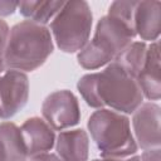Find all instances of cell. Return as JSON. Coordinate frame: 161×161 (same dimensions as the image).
Returning a JSON list of instances; mask_svg holds the SVG:
<instances>
[{
  "label": "cell",
  "instance_id": "obj_1",
  "mask_svg": "<svg viewBox=\"0 0 161 161\" xmlns=\"http://www.w3.org/2000/svg\"><path fill=\"white\" fill-rule=\"evenodd\" d=\"M77 89L89 107L109 108L127 116L145 102L136 78L116 62L99 72L83 74L77 82Z\"/></svg>",
  "mask_w": 161,
  "mask_h": 161
},
{
  "label": "cell",
  "instance_id": "obj_12",
  "mask_svg": "<svg viewBox=\"0 0 161 161\" xmlns=\"http://www.w3.org/2000/svg\"><path fill=\"white\" fill-rule=\"evenodd\" d=\"M54 148L63 161H88L89 135L83 128L60 131L55 137Z\"/></svg>",
  "mask_w": 161,
  "mask_h": 161
},
{
  "label": "cell",
  "instance_id": "obj_9",
  "mask_svg": "<svg viewBox=\"0 0 161 161\" xmlns=\"http://www.w3.org/2000/svg\"><path fill=\"white\" fill-rule=\"evenodd\" d=\"M20 132L28 156H34L43 152H49L54 148L55 131L38 116L26 118L21 126Z\"/></svg>",
  "mask_w": 161,
  "mask_h": 161
},
{
  "label": "cell",
  "instance_id": "obj_19",
  "mask_svg": "<svg viewBox=\"0 0 161 161\" xmlns=\"http://www.w3.org/2000/svg\"><path fill=\"white\" fill-rule=\"evenodd\" d=\"M140 161H161V148H150L143 150L141 155H138Z\"/></svg>",
  "mask_w": 161,
  "mask_h": 161
},
{
  "label": "cell",
  "instance_id": "obj_21",
  "mask_svg": "<svg viewBox=\"0 0 161 161\" xmlns=\"http://www.w3.org/2000/svg\"><path fill=\"white\" fill-rule=\"evenodd\" d=\"M92 161H140L138 155H133L130 157H123V158H112V157H101V158H94Z\"/></svg>",
  "mask_w": 161,
  "mask_h": 161
},
{
  "label": "cell",
  "instance_id": "obj_11",
  "mask_svg": "<svg viewBox=\"0 0 161 161\" xmlns=\"http://www.w3.org/2000/svg\"><path fill=\"white\" fill-rule=\"evenodd\" d=\"M133 29L141 42L158 40L161 30V3L137 1L133 15Z\"/></svg>",
  "mask_w": 161,
  "mask_h": 161
},
{
  "label": "cell",
  "instance_id": "obj_22",
  "mask_svg": "<svg viewBox=\"0 0 161 161\" xmlns=\"http://www.w3.org/2000/svg\"><path fill=\"white\" fill-rule=\"evenodd\" d=\"M6 70V65H5V62H4V58H0V75Z\"/></svg>",
  "mask_w": 161,
  "mask_h": 161
},
{
  "label": "cell",
  "instance_id": "obj_17",
  "mask_svg": "<svg viewBox=\"0 0 161 161\" xmlns=\"http://www.w3.org/2000/svg\"><path fill=\"white\" fill-rule=\"evenodd\" d=\"M9 33H10V26L8 25V23L4 19L0 18V58H4Z\"/></svg>",
  "mask_w": 161,
  "mask_h": 161
},
{
  "label": "cell",
  "instance_id": "obj_15",
  "mask_svg": "<svg viewBox=\"0 0 161 161\" xmlns=\"http://www.w3.org/2000/svg\"><path fill=\"white\" fill-rule=\"evenodd\" d=\"M147 54V43L141 40H133L128 44L113 60L119 64L130 75L136 78L141 72Z\"/></svg>",
  "mask_w": 161,
  "mask_h": 161
},
{
  "label": "cell",
  "instance_id": "obj_8",
  "mask_svg": "<svg viewBox=\"0 0 161 161\" xmlns=\"http://www.w3.org/2000/svg\"><path fill=\"white\" fill-rule=\"evenodd\" d=\"M30 92L26 73L6 69L0 75V119H10L28 103Z\"/></svg>",
  "mask_w": 161,
  "mask_h": 161
},
{
  "label": "cell",
  "instance_id": "obj_5",
  "mask_svg": "<svg viewBox=\"0 0 161 161\" xmlns=\"http://www.w3.org/2000/svg\"><path fill=\"white\" fill-rule=\"evenodd\" d=\"M93 14L84 0L64 1L48 28L54 44L63 53H78L91 39Z\"/></svg>",
  "mask_w": 161,
  "mask_h": 161
},
{
  "label": "cell",
  "instance_id": "obj_20",
  "mask_svg": "<svg viewBox=\"0 0 161 161\" xmlns=\"http://www.w3.org/2000/svg\"><path fill=\"white\" fill-rule=\"evenodd\" d=\"M26 161H63V160H60V157L55 152L49 151V152H43V153L30 156Z\"/></svg>",
  "mask_w": 161,
  "mask_h": 161
},
{
  "label": "cell",
  "instance_id": "obj_13",
  "mask_svg": "<svg viewBox=\"0 0 161 161\" xmlns=\"http://www.w3.org/2000/svg\"><path fill=\"white\" fill-rule=\"evenodd\" d=\"M28 158L20 127L11 121L0 122V161H26Z\"/></svg>",
  "mask_w": 161,
  "mask_h": 161
},
{
  "label": "cell",
  "instance_id": "obj_6",
  "mask_svg": "<svg viewBox=\"0 0 161 161\" xmlns=\"http://www.w3.org/2000/svg\"><path fill=\"white\" fill-rule=\"evenodd\" d=\"M42 118L54 130L65 131L80 121L78 98L69 89H58L48 94L42 103Z\"/></svg>",
  "mask_w": 161,
  "mask_h": 161
},
{
  "label": "cell",
  "instance_id": "obj_3",
  "mask_svg": "<svg viewBox=\"0 0 161 161\" xmlns=\"http://www.w3.org/2000/svg\"><path fill=\"white\" fill-rule=\"evenodd\" d=\"M87 128L101 157L123 158L137 155L138 147L132 135L130 116L99 108L88 117Z\"/></svg>",
  "mask_w": 161,
  "mask_h": 161
},
{
  "label": "cell",
  "instance_id": "obj_4",
  "mask_svg": "<svg viewBox=\"0 0 161 161\" xmlns=\"http://www.w3.org/2000/svg\"><path fill=\"white\" fill-rule=\"evenodd\" d=\"M136 38L126 24L109 15H103L96 24L93 36L77 53L78 64L87 70H97L112 63Z\"/></svg>",
  "mask_w": 161,
  "mask_h": 161
},
{
  "label": "cell",
  "instance_id": "obj_10",
  "mask_svg": "<svg viewBox=\"0 0 161 161\" xmlns=\"http://www.w3.org/2000/svg\"><path fill=\"white\" fill-rule=\"evenodd\" d=\"M160 70V42L156 40L147 44V54L143 67L136 77L143 98L150 102H157L161 98Z\"/></svg>",
  "mask_w": 161,
  "mask_h": 161
},
{
  "label": "cell",
  "instance_id": "obj_7",
  "mask_svg": "<svg viewBox=\"0 0 161 161\" xmlns=\"http://www.w3.org/2000/svg\"><path fill=\"white\" fill-rule=\"evenodd\" d=\"M130 122L138 150L143 151L161 146V107L157 102H143L131 114Z\"/></svg>",
  "mask_w": 161,
  "mask_h": 161
},
{
  "label": "cell",
  "instance_id": "obj_18",
  "mask_svg": "<svg viewBox=\"0 0 161 161\" xmlns=\"http://www.w3.org/2000/svg\"><path fill=\"white\" fill-rule=\"evenodd\" d=\"M19 1H9V0H0V18L10 16L18 10Z\"/></svg>",
  "mask_w": 161,
  "mask_h": 161
},
{
  "label": "cell",
  "instance_id": "obj_16",
  "mask_svg": "<svg viewBox=\"0 0 161 161\" xmlns=\"http://www.w3.org/2000/svg\"><path fill=\"white\" fill-rule=\"evenodd\" d=\"M137 1H113L107 9V15L118 19L133 31V15ZM136 34V33H135Z\"/></svg>",
  "mask_w": 161,
  "mask_h": 161
},
{
  "label": "cell",
  "instance_id": "obj_2",
  "mask_svg": "<svg viewBox=\"0 0 161 161\" xmlns=\"http://www.w3.org/2000/svg\"><path fill=\"white\" fill-rule=\"evenodd\" d=\"M54 50V42L47 25L21 20L10 28L4 53L6 69L24 73L40 68Z\"/></svg>",
  "mask_w": 161,
  "mask_h": 161
},
{
  "label": "cell",
  "instance_id": "obj_14",
  "mask_svg": "<svg viewBox=\"0 0 161 161\" xmlns=\"http://www.w3.org/2000/svg\"><path fill=\"white\" fill-rule=\"evenodd\" d=\"M64 1H44V0H30V1H19L18 11L24 18L40 25H47L57 15V13L63 6Z\"/></svg>",
  "mask_w": 161,
  "mask_h": 161
}]
</instances>
